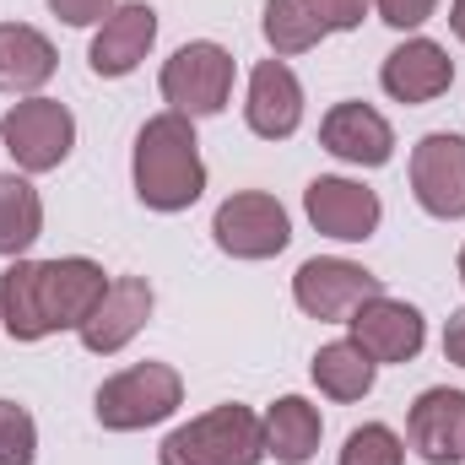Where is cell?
Wrapping results in <instances>:
<instances>
[{"instance_id": "obj_19", "label": "cell", "mask_w": 465, "mask_h": 465, "mask_svg": "<svg viewBox=\"0 0 465 465\" xmlns=\"http://www.w3.org/2000/svg\"><path fill=\"white\" fill-rule=\"evenodd\" d=\"M260 428H265V455H276V465H309L320 450V433H325L320 406H309L303 395H282L260 417Z\"/></svg>"}, {"instance_id": "obj_12", "label": "cell", "mask_w": 465, "mask_h": 465, "mask_svg": "<svg viewBox=\"0 0 465 465\" xmlns=\"http://www.w3.org/2000/svg\"><path fill=\"white\" fill-rule=\"evenodd\" d=\"M450 82H455V60L433 38H406L401 49L384 54V71H379V87L395 104H433L450 93Z\"/></svg>"}, {"instance_id": "obj_6", "label": "cell", "mask_w": 465, "mask_h": 465, "mask_svg": "<svg viewBox=\"0 0 465 465\" xmlns=\"http://www.w3.org/2000/svg\"><path fill=\"white\" fill-rule=\"evenodd\" d=\"M0 146L11 152V163L22 173H49V168H60L71 157L76 119H71L65 104H54V98H27V104L5 109V119H0Z\"/></svg>"}, {"instance_id": "obj_3", "label": "cell", "mask_w": 465, "mask_h": 465, "mask_svg": "<svg viewBox=\"0 0 465 465\" xmlns=\"http://www.w3.org/2000/svg\"><path fill=\"white\" fill-rule=\"evenodd\" d=\"M163 465H260L265 428L249 406H212L206 417L173 428L157 450Z\"/></svg>"}, {"instance_id": "obj_30", "label": "cell", "mask_w": 465, "mask_h": 465, "mask_svg": "<svg viewBox=\"0 0 465 465\" xmlns=\"http://www.w3.org/2000/svg\"><path fill=\"white\" fill-rule=\"evenodd\" d=\"M460 282H465V249H460Z\"/></svg>"}, {"instance_id": "obj_18", "label": "cell", "mask_w": 465, "mask_h": 465, "mask_svg": "<svg viewBox=\"0 0 465 465\" xmlns=\"http://www.w3.org/2000/svg\"><path fill=\"white\" fill-rule=\"evenodd\" d=\"M54 44L27 22H0V93H38L54 76Z\"/></svg>"}, {"instance_id": "obj_7", "label": "cell", "mask_w": 465, "mask_h": 465, "mask_svg": "<svg viewBox=\"0 0 465 465\" xmlns=\"http://www.w3.org/2000/svg\"><path fill=\"white\" fill-rule=\"evenodd\" d=\"M212 238H217V249L232 254V260H271V254L287 249L292 223H287V212H282L276 195H265V190H238V195H228V201L217 206Z\"/></svg>"}, {"instance_id": "obj_15", "label": "cell", "mask_w": 465, "mask_h": 465, "mask_svg": "<svg viewBox=\"0 0 465 465\" xmlns=\"http://www.w3.org/2000/svg\"><path fill=\"white\" fill-rule=\"evenodd\" d=\"M411 450L428 465H460L465 460V390H422L411 417H406Z\"/></svg>"}, {"instance_id": "obj_17", "label": "cell", "mask_w": 465, "mask_h": 465, "mask_svg": "<svg viewBox=\"0 0 465 465\" xmlns=\"http://www.w3.org/2000/svg\"><path fill=\"white\" fill-rule=\"evenodd\" d=\"M152 44H157V11H152L146 0H130V5H114V16L98 27L87 60H93L98 76L119 82V76H130V71L152 54Z\"/></svg>"}, {"instance_id": "obj_2", "label": "cell", "mask_w": 465, "mask_h": 465, "mask_svg": "<svg viewBox=\"0 0 465 465\" xmlns=\"http://www.w3.org/2000/svg\"><path fill=\"white\" fill-rule=\"evenodd\" d=\"M135 195L152 212H190L206 190V163H201V141H195V119L184 114H152L135 135Z\"/></svg>"}, {"instance_id": "obj_16", "label": "cell", "mask_w": 465, "mask_h": 465, "mask_svg": "<svg viewBox=\"0 0 465 465\" xmlns=\"http://www.w3.org/2000/svg\"><path fill=\"white\" fill-rule=\"evenodd\" d=\"M320 141L331 157H341L351 168H384L395 157V130L390 119L368 104H336L331 114L320 119Z\"/></svg>"}, {"instance_id": "obj_20", "label": "cell", "mask_w": 465, "mask_h": 465, "mask_svg": "<svg viewBox=\"0 0 465 465\" xmlns=\"http://www.w3.org/2000/svg\"><path fill=\"white\" fill-rule=\"evenodd\" d=\"M44 232V201L22 173H0V254L22 260Z\"/></svg>"}, {"instance_id": "obj_9", "label": "cell", "mask_w": 465, "mask_h": 465, "mask_svg": "<svg viewBox=\"0 0 465 465\" xmlns=\"http://www.w3.org/2000/svg\"><path fill=\"white\" fill-rule=\"evenodd\" d=\"M379 276L362 271L357 260H336V254H320V260H303L298 276H292V298L309 320H341L362 303V298H379Z\"/></svg>"}, {"instance_id": "obj_5", "label": "cell", "mask_w": 465, "mask_h": 465, "mask_svg": "<svg viewBox=\"0 0 465 465\" xmlns=\"http://www.w3.org/2000/svg\"><path fill=\"white\" fill-rule=\"evenodd\" d=\"M163 104L184 119L223 114L232 98V54L212 38H195L184 49H173V60H163Z\"/></svg>"}, {"instance_id": "obj_21", "label": "cell", "mask_w": 465, "mask_h": 465, "mask_svg": "<svg viewBox=\"0 0 465 465\" xmlns=\"http://www.w3.org/2000/svg\"><path fill=\"white\" fill-rule=\"evenodd\" d=\"M373 373H379V362L357 347L351 336L314 351V384H320L331 401H362V395L373 390Z\"/></svg>"}, {"instance_id": "obj_13", "label": "cell", "mask_w": 465, "mask_h": 465, "mask_svg": "<svg viewBox=\"0 0 465 465\" xmlns=\"http://www.w3.org/2000/svg\"><path fill=\"white\" fill-rule=\"evenodd\" d=\"M152 320V282L146 276H114L104 303L93 309V320L76 331L82 347L98 351V357H114L119 347H130L141 336V325Z\"/></svg>"}, {"instance_id": "obj_24", "label": "cell", "mask_w": 465, "mask_h": 465, "mask_svg": "<svg viewBox=\"0 0 465 465\" xmlns=\"http://www.w3.org/2000/svg\"><path fill=\"white\" fill-rule=\"evenodd\" d=\"M38 455V422L27 406L0 401V465H33Z\"/></svg>"}, {"instance_id": "obj_14", "label": "cell", "mask_w": 465, "mask_h": 465, "mask_svg": "<svg viewBox=\"0 0 465 465\" xmlns=\"http://www.w3.org/2000/svg\"><path fill=\"white\" fill-rule=\"evenodd\" d=\"M243 119L260 141H287L303 124V82L292 76L287 60H260L249 76V104Z\"/></svg>"}, {"instance_id": "obj_25", "label": "cell", "mask_w": 465, "mask_h": 465, "mask_svg": "<svg viewBox=\"0 0 465 465\" xmlns=\"http://www.w3.org/2000/svg\"><path fill=\"white\" fill-rule=\"evenodd\" d=\"M309 11L325 22V33H351L368 16V0H309Z\"/></svg>"}, {"instance_id": "obj_23", "label": "cell", "mask_w": 465, "mask_h": 465, "mask_svg": "<svg viewBox=\"0 0 465 465\" xmlns=\"http://www.w3.org/2000/svg\"><path fill=\"white\" fill-rule=\"evenodd\" d=\"M341 465H406V444L395 439V428H384V422H362V428H351L347 433Z\"/></svg>"}, {"instance_id": "obj_10", "label": "cell", "mask_w": 465, "mask_h": 465, "mask_svg": "<svg viewBox=\"0 0 465 465\" xmlns=\"http://www.w3.org/2000/svg\"><path fill=\"white\" fill-rule=\"evenodd\" d=\"M347 331L373 362H411V357L422 351V341H428L422 314H417L411 303H401V298H384V292H379V298H362V303L351 309Z\"/></svg>"}, {"instance_id": "obj_4", "label": "cell", "mask_w": 465, "mask_h": 465, "mask_svg": "<svg viewBox=\"0 0 465 465\" xmlns=\"http://www.w3.org/2000/svg\"><path fill=\"white\" fill-rule=\"evenodd\" d=\"M184 406V379L168 368V362H135L114 379H104L93 411L109 433H141V428H157L168 422L173 411Z\"/></svg>"}, {"instance_id": "obj_8", "label": "cell", "mask_w": 465, "mask_h": 465, "mask_svg": "<svg viewBox=\"0 0 465 465\" xmlns=\"http://www.w3.org/2000/svg\"><path fill=\"white\" fill-rule=\"evenodd\" d=\"M411 195L428 217H465V135L433 130L411 146Z\"/></svg>"}, {"instance_id": "obj_1", "label": "cell", "mask_w": 465, "mask_h": 465, "mask_svg": "<svg viewBox=\"0 0 465 465\" xmlns=\"http://www.w3.org/2000/svg\"><path fill=\"white\" fill-rule=\"evenodd\" d=\"M109 276L87 254L65 260H11L0 271V325L11 341H44L54 331H82L104 303Z\"/></svg>"}, {"instance_id": "obj_27", "label": "cell", "mask_w": 465, "mask_h": 465, "mask_svg": "<svg viewBox=\"0 0 465 465\" xmlns=\"http://www.w3.org/2000/svg\"><path fill=\"white\" fill-rule=\"evenodd\" d=\"M49 11L71 27H93V22H109L114 16V0H49Z\"/></svg>"}, {"instance_id": "obj_29", "label": "cell", "mask_w": 465, "mask_h": 465, "mask_svg": "<svg viewBox=\"0 0 465 465\" xmlns=\"http://www.w3.org/2000/svg\"><path fill=\"white\" fill-rule=\"evenodd\" d=\"M450 27H455V38L465 44V0H455V11H450Z\"/></svg>"}, {"instance_id": "obj_28", "label": "cell", "mask_w": 465, "mask_h": 465, "mask_svg": "<svg viewBox=\"0 0 465 465\" xmlns=\"http://www.w3.org/2000/svg\"><path fill=\"white\" fill-rule=\"evenodd\" d=\"M444 357L465 368V309H455V314H450V325H444Z\"/></svg>"}, {"instance_id": "obj_26", "label": "cell", "mask_w": 465, "mask_h": 465, "mask_svg": "<svg viewBox=\"0 0 465 465\" xmlns=\"http://www.w3.org/2000/svg\"><path fill=\"white\" fill-rule=\"evenodd\" d=\"M373 5H379V22H390V27L406 33V27H422L439 0H373Z\"/></svg>"}, {"instance_id": "obj_11", "label": "cell", "mask_w": 465, "mask_h": 465, "mask_svg": "<svg viewBox=\"0 0 465 465\" xmlns=\"http://www.w3.org/2000/svg\"><path fill=\"white\" fill-rule=\"evenodd\" d=\"M303 212H309V223L325 232V238H341V243L373 238L379 217H384L379 195L368 184H357V179H341V173H320L303 190Z\"/></svg>"}, {"instance_id": "obj_22", "label": "cell", "mask_w": 465, "mask_h": 465, "mask_svg": "<svg viewBox=\"0 0 465 465\" xmlns=\"http://www.w3.org/2000/svg\"><path fill=\"white\" fill-rule=\"evenodd\" d=\"M325 38V22L309 11V0H265V44L276 54H309Z\"/></svg>"}]
</instances>
